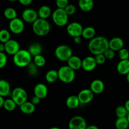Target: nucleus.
<instances>
[{"label": "nucleus", "instance_id": "obj_1", "mask_svg": "<svg viewBox=\"0 0 129 129\" xmlns=\"http://www.w3.org/2000/svg\"><path fill=\"white\" fill-rule=\"evenodd\" d=\"M88 50L93 55L104 54L109 48V40L103 36L94 37L88 44Z\"/></svg>", "mask_w": 129, "mask_h": 129}, {"label": "nucleus", "instance_id": "obj_2", "mask_svg": "<svg viewBox=\"0 0 129 129\" xmlns=\"http://www.w3.org/2000/svg\"><path fill=\"white\" fill-rule=\"evenodd\" d=\"M32 55L28 50L20 49L13 55V60L16 66L18 68H25L31 62Z\"/></svg>", "mask_w": 129, "mask_h": 129}, {"label": "nucleus", "instance_id": "obj_3", "mask_svg": "<svg viewBox=\"0 0 129 129\" xmlns=\"http://www.w3.org/2000/svg\"><path fill=\"white\" fill-rule=\"evenodd\" d=\"M50 25L47 19L39 18L32 23V30L34 34L39 37H44L50 31Z\"/></svg>", "mask_w": 129, "mask_h": 129}, {"label": "nucleus", "instance_id": "obj_4", "mask_svg": "<svg viewBox=\"0 0 129 129\" xmlns=\"http://www.w3.org/2000/svg\"><path fill=\"white\" fill-rule=\"evenodd\" d=\"M58 75L59 79L64 83H71L75 79V71L71 68L69 66H63L59 69Z\"/></svg>", "mask_w": 129, "mask_h": 129}, {"label": "nucleus", "instance_id": "obj_5", "mask_svg": "<svg viewBox=\"0 0 129 129\" xmlns=\"http://www.w3.org/2000/svg\"><path fill=\"white\" fill-rule=\"evenodd\" d=\"M52 18L57 26L62 27L68 24L69 15L64 9L57 8L52 14Z\"/></svg>", "mask_w": 129, "mask_h": 129}, {"label": "nucleus", "instance_id": "obj_6", "mask_svg": "<svg viewBox=\"0 0 129 129\" xmlns=\"http://www.w3.org/2000/svg\"><path fill=\"white\" fill-rule=\"evenodd\" d=\"M55 55L57 59L60 61L67 62L73 55V50L68 45L62 44L57 47L55 49Z\"/></svg>", "mask_w": 129, "mask_h": 129}, {"label": "nucleus", "instance_id": "obj_7", "mask_svg": "<svg viewBox=\"0 0 129 129\" xmlns=\"http://www.w3.org/2000/svg\"><path fill=\"white\" fill-rule=\"evenodd\" d=\"M11 96L17 106L20 107L23 103L27 101L28 94L25 89L20 87H17L13 89L11 93Z\"/></svg>", "mask_w": 129, "mask_h": 129}, {"label": "nucleus", "instance_id": "obj_8", "mask_svg": "<svg viewBox=\"0 0 129 129\" xmlns=\"http://www.w3.org/2000/svg\"><path fill=\"white\" fill-rule=\"evenodd\" d=\"M9 29L14 34H21L25 29L23 20L17 17L10 20L9 23Z\"/></svg>", "mask_w": 129, "mask_h": 129}, {"label": "nucleus", "instance_id": "obj_9", "mask_svg": "<svg viewBox=\"0 0 129 129\" xmlns=\"http://www.w3.org/2000/svg\"><path fill=\"white\" fill-rule=\"evenodd\" d=\"M68 127L69 129H86V121L81 116H74L69 120Z\"/></svg>", "mask_w": 129, "mask_h": 129}, {"label": "nucleus", "instance_id": "obj_10", "mask_svg": "<svg viewBox=\"0 0 129 129\" xmlns=\"http://www.w3.org/2000/svg\"><path fill=\"white\" fill-rule=\"evenodd\" d=\"M66 30L68 35L74 38L76 37H81L83 28L81 24L74 21L68 24Z\"/></svg>", "mask_w": 129, "mask_h": 129}, {"label": "nucleus", "instance_id": "obj_11", "mask_svg": "<svg viewBox=\"0 0 129 129\" xmlns=\"http://www.w3.org/2000/svg\"><path fill=\"white\" fill-rule=\"evenodd\" d=\"M81 104H88L94 98V93L90 89H83L79 92L78 95Z\"/></svg>", "mask_w": 129, "mask_h": 129}, {"label": "nucleus", "instance_id": "obj_12", "mask_svg": "<svg viewBox=\"0 0 129 129\" xmlns=\"http://www.w3.org/2000/svg\"><path fill=\"white\" fill-rule=\"evenodd\" d=\"M22 20L26 23H33L39 18L37 11L32 8L25 9L22 13Z\"/></svg>", "mask_w": 129, "mask_h": 129}, {"label": "nucleus", "instance_id": "obj_13", "mask_svg": "<svg viewBox=\"0 0 129 129\" xmlns=\"http://www.w3.org/2000/svg\"><path fill=\"white\" fill-rule=\"evenodd\" d=\"M5 52L10 55L13 56L17 52L20 50L19 43L16 40L10 39L5 43Z\"/></svg>", "mask_w": 129, "mask_h": 129}, {"label": "nucleus", "instance_id": "obj_14", "mask_svg": "<svg viewBox=\"0 0 129 129\" xmlns=\"http://www.w3.org/2000/svg\"><path fill=\"white\" fill-rule=\"evenodd\" d=\"M97 64L94 57L88 56L82 60V68L85 71L90 72L94 70L96 67Z\"/></svg>", "mask_w": 129, "mask_h": 129}, {"label": "nucleus", "instance_id": "obj_15", "mask_svg": "<svg viewBox=\"0 0 129 129\" xmlns=\"http://www.w3.org/2000/svg\"><path fill=\"white\" fill-rule=\"evenodd\" d=\"M34 94L35 96L40 98V99H44L48 94V88L47 86L44 83H38L35 86L34 89Z\"/></svg>", "mask_w": 129, "mask_h": 129}, {"label": "nucleus", "instance_id": "obj_16", "mask_svg": "<svg viewBox=\"0 0 129 129\" xmlns=\"http://www.w3.org/2000/svg\"><path fill=\"white\" fill-rule=\"evenodd\" d=\"M124 46V42L123 39L120 37L112 38L109 40V48L115 52L119 51L120 49L123 48Z\"/></svg>", "mask_w": 129, "mask_h": 129}, {"label": "nucleus", "instance_id": "obj_17", "mask_svg": "<svg viewBox=\"0 0 129 129\" xmlns=\"http://www.w3.org/2000/svg\"><path fill=\"white\" fill-rule=\"evenodd\" d=\"M104 83L100 79H94L90 84V89L94 94H100L104 91Z\"/></svg>", "mask_w": 129, "mask_h": 129}, {"label": "nucleus", "instance_id": "obj_18", "mask_svg": "<svg viewBox=\"0 0 129 129\" xmlns=\"http://www.w3.org/2000/svg\"><path fill=\"white\" fill-rule=\"evenodd\" d=\"M68 66H69L71 68L74 69V71L79 70L80 68H82V60L76 55H72L68 60Z\"/></svg>", "mask_w": 129, "mask_h": 129}, {"label": "nucleus", "instance_id": "obj_19", "mask_svg": "<svg viewBox=\"0 0 129 129\" xmlns=\"http://www.w3.org/2000/svg\"><path fill=\"white\" fill-rule=\"evenodd\" d=\"M117 70L121 75H127L129 73V59L120 60L117 64Z\"/></svg>", "mask_w": 129, "mask_h": 129}, {"label": "nucleus", "instance_id": "obj_20", "mask_svg": "<svg viewBox=\"0 0 129 129\" xmlns=\"http://www.w3.org/2000/svg\"><path fill=\"white\" fill-rule=\"evenodd\" d=\"M11 86L8 81L5 79H0V96H8L11 94Z\"/></svg>", "mask_w": 129, "mask_h": 129}, {"label": "nucleus", "instance_id": "obj_21", "mask_svg": "<svg viewBox=\"0 0 129 129\" xmlns=\"http://www.w3.org/2000/svg\"><path fill=\"white\" fill-rule=\"evenodd\" d=\"M78 5L82 11L88 12L93 8L94 1L93 0H79Z\"/></svg>", "mask_w": 129, "mask_h": 129}, {"label": "nucleus", "instance_id": "obj_22", "mask_svg": "<svg viewBox=\"0 0 129 129\" xmlns=\"http://www.w3.org/2000/svg\"><path fill=\"white\" fill-rule=\"evenodd\" d=\"M21 112L24 114L30 115L34 113L35 110V105L32 103L29 102H25L21 105L20 106Z\"/></svg>", "mask_w": 129, "mask_h": 129}, {"label": "nucleus", "instance_id": "obj_23", "mask_svg": "<svg viewBox=\"0 0 129 129\" xmlns=\"http://www.w3.org/2000/svg\"><path fill=\"white\" fill-rule=\"evenodd\" d=\"M66 104L68 108H70V109H75L79 107L81 103L78 96L71 95L67 98L66 101Z\"/></svg>", "mask_w": 129, "mask_h": 129}, {"label": "nucleus", "instance_id": "obj_24", "mask_svg": "<svg viewBox=\"0 0 129 129\" xmlns=\"http://www.w3.org/2000/svg\"><path fill=\"white\" fill-rule=\"evenodd\" d=\"M38 15L39 17L40 18L47 19L50 16H52V10L51 8L49 6L47 5H43L38 10Z\"/></svg>", "mask_w": 129, "mask_h": 129}, {"label": "nucleus", "instance_id": "obj_25", "mask_svg": "<svg viewBox=\"0 0 129 129\" xmlns=\"http://www.w3.org/2000/svg\"><path fill=\"white\" fill-rule=\"evenodd\" d=\"M29 52L32 57H35L37 55H40L42 52V46L39 43L35 42L31 44L28 48Z\"/></svg>", "mask_w": 129, "mask_h": 129}, {"label": "nucleus", "instance_id": "obj_26", "mask_svg": "<svg viewBox=\"0 0 129 129\" xmlns=\"http://www.w3.org/2000/svg\"><path fill=\"white\" fill-rule=\"evenodd\" d=\"M95 34L96 30L92 26H87V27L83 28L81 36L84 39L91 40L95 37Z\"/></svg>", "mask_w": 129, "mask_h": 129}, {"label": "nucleus", "instance_id": "obj_27", "mask_svg": "<svg viewBox=\"0 0 129 129\" xmlns=\"http://www.w3.org/2000/svg\"><path fill=\"white\" fill-rule=\"evenodd\" d=\"M115 125L117 129H127L129 127V123L127 117L117 118Z\"/></svg>", "mask_w": 129, "mask_h": 129}, {"label": "nucleus", "instance_id": "obj_28", "mask_svg": "<svg viewBox=\"0 0 129 129\" xmlns=\"http://www.w3.org/2000/svg\"><path fill=\"white\" fill-rule=\"evenodd\" d=\"M59 79L58 71L54 69L49 71L45 74V79L49 83H54Z\"/></svg>", "mask_w": 129, "mask_h": 129}, {"label": "nucleus", "instance_id": "obj_29", "mask_svg": "<svg viewBox=\"0 0 129 129\" xmlns=\"http://www.w3.org/2000/svg\"><path fill=\"white\" fill-rule=\"evenodd\" d=\"M17 105L15 102V101L12 98H8V99L5 100L3 104V108L8 112H12L15 110Z\"/></svg>", "mask_w": 129, "mask_h": 129}, {"label": "nucleus", "instance_id": "obj_30", "mask_svg": "<svg viewBox=\"0 0 129 129\" xmlns=\"http://www.w3.org/2000/svg\"><path fill=\"white\" fill-rule=\"evenodd\" d=\"M4 16L8 20H11L17 17V13L13 8L9 7L5 9L4 11Z\"/></svg>", "mask_w": 129, "mask_h": 129}, {"label": "nucleus", "instance_id": "obj_31", "mask_svg": "<svg viewBox=\"0 0 129 129\" xmlns=\"http://www.w3.org/2000/svg\"><path fill=\"white\" fill-rule=\"evenodd\" d=\"M10 40V33L6 29H1L0 30V42L5 44Z\"/></svg>", "mask_w": 129, "mask_h": 129}, {"label": "nucleus", "instance_id": "obj_32", "mask_svg": "<svg viewBox=\"0 0 129 129\" xmlns=\"http://www.w3.org/2000/svg\"><path fill=\"white\" fill-rule=\"evenodd\" d=\"M128 113V112H127L125 106H118L115 109V115L117 118L127 117Z\"/></svg>", "mask_w": 129, "mask_h": 129}, {"label": "nucleus", "instance_id": "obj_33", "mask_svg": "<svg viewBox=\"0 0 129 129\" xmlns=\"http://www.w3.org/2000/svg\"><path fill=\"white\" fill-rule=\"evenodd\" d=\"M34 57V62L35 63L37 66H38L39 68H42V67L44 66L45 65L46 60H45V58L42 55L40 54V55H37L36 56Z\"/></svg>", "mask_w": 129, "mask_h": 129}, {"label": "nucleus", "instance_id": "obj_34", "mask_svg": "<svg viewBox=\"0 0 129 129\" xmlns=\"http://www.w3.org/2000/svg\"><path fill=\"white\" fill-rule=\"evenodd\" d=\"M27 71L31 76H36L38 73V68L34 62H31L27 67Z\"/></svg>", "mask_w": 129, "mask_h": 129}, {"label": "nucleus", "instance_id": "obj_35", "mask_svg": "<svg viewBox=\"0 0 129 129\" xmlns=\"http://www.w3.org/2000/svg\"><path fill=\"white\" fill-rule=\"evenodd\" d=\"M118 57L120 60H126L129 59V50L125 48H122L118 51Z\"/></svg>", "mask_w": 129, "mask_h": 129}, {"label": "nucleus", "instance_id": "obj_36", "mask_svg": "<svg viewBox=\"0 0 129 129\" xmlns=\"http://www.w3.org/2000/svg\"><path fill=\"white\" fill-rule=\"evenodd\" d=\"M94 59H95L97 65H102V64H103L105 62L106 60H107L104 54H98V55H95Z\"/></svg>", "mask_w": 129, "mask_h": 129}, {"label": "nucleus", "instance_id": "obj_37", "mask_svg": "<svg viewBox=\"0 0 129 129\" xmlns=\"http://www.w3.org/2000/svg\"><path fill=\"white\" fill-rule=\"evenodd\" d=\"M8 59L6 54L0 52V69L3 68L7 64Z\"/></svg>", "mask_w": 129, "mask_h": 129}, {"label": "nucleus", "instance_id": "obj_38", "mask_svg": "<svg viewBox=\"0 0 129 129\" xmlns=\"http://www.w3.org/2000/svg\"><path fill=\"white\" fill-rule=\"evenodd\" d=\"M65 11L68 15H73L75 13L76 11V8L73 4H69L65 8Z\"/></svg>", "mask_w": 129, "mask_h": 129}, {"label": "nucleus", "instance_id": "obj_39", "mask_svg": "<svg viewBox=\"0 0 129 129\" xmlns=\"http://www.w3.org/2000/svg\"><path fill=\"white\" fill-rule=\"evenodd\" d=\"M104 55L107 59H108V60H112V59H114L115 56V52L114 50H112L111 49H110V48H108L104 52Z\"/></svg>", "mask_w": 129, "mask_h": 129}, {"label": "nucleus", "instance_id": "obj_40", "mask_svg": "<svg viewBox=\"0 0 129 129\" xmlns=\"http://www.w3.org/2000/svg\"><path fill=\"white\" fill-rule=\"evenodd\" d=\"M55 3L59 8L65 9V8L69 5V0H55Z\"/></svg>", "mask_w": 129, "mask_h": 129}, {"label": "nucleus", "instance_id": "obj_41", "mask_svg": "<svg viewBox=\"0 0 129 129\" xmlns=\"http://www.w3.org/2000/svg\"><path fill=\"white\" fill-rule=\"evenodd\" d=\"M40 100L41 99H40V98H39V97L35 95L33 97L32 99H31V103L36 106L40 103Z\"/></svg>", "mask_w": 129, "mask_h": 129}, {"label": "nucleus", "instance_id": "obj_42", "mask_svg": "<svg viewBox=\"0 0 129 129\" xmlns=\"http://www.w3.org/2000/svg\"><path fill=\"white\" fill-rule=\"evenodd\" d=\"M21 5L23 6H28L31 3L33 0H18Z\"/></svg>", "mask_w": 129, "mask_h": 129}, {"label": "nucleus", "instance_id": "obj_43", "mask_svg": "<svg viewBox=\"0 0 129 129\" xmlns=\"http://www.w3.org/2000/svg\"><path fill=\"white\" fill-rule=\"evenodd\" d=\"M74 39V42L76 44H80L81 42V37H76L73 38Z\"/></svg>", "mask_w": 129, "mask_h": 129}, {"label": "nucleus", "instance_id": "obj_44", "mask_svg": "<svg viewBox=\"0 0 129 129\" xmlns=\"http://www.w3.org/2000/svg\"><path fill=\"white\" fill-rule=\"evenodd\" d=\"M0 52H5V44L3 43H0Z\"/></svg>", "mask_w": 129, "mask_h": 129}, {"label": "nucleus", "instance_id": "obj_45", "mask_svg": "<svg viewBox=\"0 0 129 129\" xmlns=\"http://www.w3.org/2000/svg\"><path fill=\"white\" fill-rule=\"evenodd\" d=\"M124 106H125V107L126 109H127V112L129 113V99L127 100L126 101L125 103Z\"/></svg>", "mask_w": 129, "mask_h": 129}, {"label": "nucleus", "instance_id": "obj_46", "mask_svg": "<svg viewBox=\"0 0 129 129\" xmlns=\"http://www.w3.org/2000/svg\"><path fill=\"white\" fill-rule=\"evenodd\" d=\"M86 129H99L97 126L94 125H91L87 126Z\"/></svg>", "mask_w": 129, "mask_h": 129}, {"label": "nucleus", "instance_id": "obj_47", "mask_svg": "<svg viewBox=\"0 0 129 129\" xmlns=\"http://www.w3.org/2000/svg\"><path fill=\"white\" fill-rule=\"evenodd\" d=\"M3 98L4 97L0 96V108H1V107H3L4 102H5V100H4Z\"/></svg>", "mask_w": 129, "mask_h": 129}, {"label": "nucleus", "instance_id": "obj_48", "mask_svg": "<svg viewBox=\"0 0 129 129\" xmlns=\"http://www.w3.org/2000/svg\"><path fill=\"white\" fill-rule=\"evenodd\" d=\"M126 79H127V82L129 83V73L126 75Z\"/></svg>", "mask_w": 129, "mask_h": 129}, {"label": "nucleus", "instance_id": "obj_49", "mask_svg": "<svg viewBox=\"0 0 129 129\" xmlns=\"http://www.w3.org/2000/svg\"><path fill=\"white\" fill-rule=\"evenodd\" d=\"M49 129H61V128H59V127H51V128H49Z\"/></svg>", "mask_w": 129, "mask_h": 129}, {"label": "nucleus", "instance_id": "obj_50", "mask_svg": "<svg viewBox=\"0 0 129 129\" xmlns=\"http://www.w3.org/2000/svg\"><path fill=\"white\" fill-rule=\"evenodd\" d=\"M9 1H10V2H15V1H17V0H8Z\"/></svg>", "mask_w": 129, "mask_h": 129}, {"label": "nucleus", "instance_id": "obj_51", "mask_svg": "<svg viewBox=\"0 0 129 129\" xmlns=\"http://www.w3.org/2000/svg\"><path fill=\"white\" fill-rule=\"evenodd\" d=\"M127 119H128V123H129V113H128V115H127Z\"/></svg>", "mask_w": 129, "mask_h": 129}, {"label": "nucleus", "instance_id": "obj_52", "mask_svg": "<svg viewBox=\"0 0 129 129\" xmlns=\"http://www.w3.org/2000/svg\"><path fill=\"white\" fill-rule=\"evenodd\" d=\"M128 50H129V47H128Z\"/></svg>", "mask_w": 129, "mask_h": 129}]
</instances>
